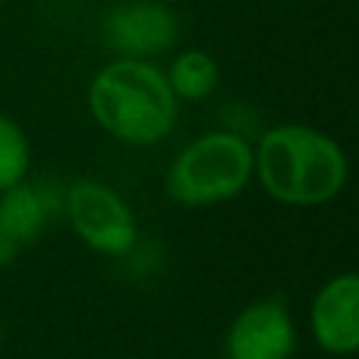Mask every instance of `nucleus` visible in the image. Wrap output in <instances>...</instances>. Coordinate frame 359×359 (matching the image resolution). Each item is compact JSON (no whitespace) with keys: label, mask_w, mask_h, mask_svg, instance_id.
Instances as JSON below:
<instances>
[{"label":"nucleus","mask_w":359,"mask_h":359,"mask_svg":"<svg viewBox=\"0 0 359 359\" xmlns=\"http://www.w3.org/2000/svg\"><path fill=\"white\" fill-rule=\"evenodd\" d=\"M180 19L161 0H130L107 10L101 38L117 57L151 60L177 44Z\"/></svg>","instance_id":"obj_6"},{"label":"nucleus","mask_w":359,"mask_h":359,"mask_svg":"<svg viewBox=\"0 0 359 359\" xmlns=\"http://www.w3.org/2000/svg\"><path fill=\"white\" fill-rule=\"evenodd\" d=\"M0 350H4V318H0Z\"/></svg>","instance_id":"obj_12"},{"label":"nucleus","mask_w":359,"mask_h":359,"mask_svg":"<svg viewBox=\"0 0 359 359\" xmlns=\"http://www.w3.org/2000/svg\"><path fill=\"white\" fill-rule=\"evenodd\" d=\"M19 240L13 236V230H10V224H6V217H4V208H0V268H6V265H13L16 262V255H19Z\"/></svg>","instance_id":"obj_11"},{"label":"nucleus","mask_w":359,"mask_h":359,"mask_svg":"<svg viewBox=\"0 0 359 359\" xmlns=\"http://www.w3.org/2000/svg\"><path fill=\"white\" fill-rule=\"evenodd\" d=\"M309 337L328 356L359 353V271H341L309 303Z\"/></svg>","instance_id":"obj_7"},{"label":"nucleus","mask_w":359,"mask_h":359,"mask_svg":"<svg viewBox=\"0 0 359 359\" xmlns=\"http://www.w3.org/2000/svg\"><path fill=\"white\" fill-rule=\"evenodd\" d=\"M88 111L117 142L149 149L174 133L180 101L161 67L117 57L95 73L88 86Z\"/></svg>","instance_id":"obj_2"},{"label":"nucleus","mask_w":359,"mask_h":359,"mask_svg":"<svg viewBox=\"0 0 359 359\" xmlns=\"http://www.w3.org/2000/svg\"><path fill=\"white\" fill-rule=\"evenodd\" d=\"M252 183V142L233 130H211L177 151L164 174V192L183 208L233 202Z\"/></svg>","instance_id":"obj_3"},{"label":"nucleus","mask_w":359,"mask_h":359,"mask_svg":"<svg viewBox=\"0 0 359 359\" xmlns=\"http://www.w3.org/2000/svg\"><path fill=\"white\" fill-rule=\"evenodd\" d=\"M0 208H4V217L10 224L13 236L19 240V246H32L44 233L50 217L63 211V196L54 198L44 183L22 180L13 189L0 192Z\"/></svg>","instance_id":"obj_8"},{"label":"nucleus","mask_w":359,"mask_h":359,"mask_svg":"<svg viewBox=\"0 0 359 359\" xmlns=\"http://www.w3.org/2000/svg\"><path fill=\"white\" fill-rule=\"evenodd\" d=\"M168 82L174 88L177 101H205L217 88V63L211 54L196 48H186L170 60Z\"/></svg>","instance_id":"obj_9"},{"label":"nucleus","mask_w":359,"mask_h":359,"mask_svg":"<svg viewBox=\"0 0 359 359\" xmlns=\"http://www.w3.org/2000/svg\"><path fill=\"white\" fill-rule=\"evenodd\" d=\"M297 322L284 299L262 297L243 306L224 334V359H293Z\"/></svg>","instance_id":"obj_5"},{"label":"nucleus","mask_w":359,"mask_h":359,"mask_svg":"<svg viewBox=\"0 0 359 359\" xmlns=\"http://www.w3.org/2000/svg\"><path fill=\"white\" fill-rule=\"evenodd\" d=\"M63 215L76 240L104 259H126L139 246V221L130 202L101 180H73L63 189Z\"/></svg>","instance_id":"obj_4"},{"label":"nucleus","mask_w":359,"mask_h":359,"mask_svg":"<svg viewBox=\"0 0 359 359\" xmlns=\"http://www.w3.org/2000/svg\"><path fill=\"white\" fill-rule=\"evenodd\" d=\"M252 180L287 208L334 202L350 180V158L334 136L306 123H278L252 145Z\"/></svg>","instance_id":"obj_1"},{"label":"nucleus","mask_w":359,"mask_h":359,"mask_svg":"<svg viewBox=\"0 0 359 359\" xmlns=\"http://www.w3.org/2000/svg\"><path fill=\"white\" fill-rule=\"evenodd\" d=\"M29 168H32L29 136L13 117L0 114V192L29 180Z\"/></svg>","instance_id":"obj_10"},{"label":"nucleus","mask_w":359,"mask_h":359,"mask_svg":"<svg viewBox=\"0 0 359 359\" xmlns=\"http://www.w3.org/2000/svg\"><path fill=\"white\" fill-rule=\"evenodd\" d=\"M0 10H4V0H0Z\"/></svg>","instance_id":"obj_13"}]
</instances>
